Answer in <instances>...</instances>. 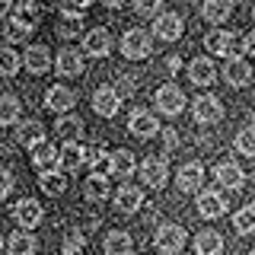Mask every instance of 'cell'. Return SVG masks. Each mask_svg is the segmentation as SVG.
Here are the masks:
<instances>
[{"mask_svg": "<svg viewBox=\"0 0 255 255\" xmlns=\"http://www.w3.org/2000/svg\"><path fill=\"white\" fill-rule=\"evenodd\" d=\"M58 159H61V150L54 147V143H38L35 150H32V163H35V169H42V172H48V169H54L58 166Z\"/></svg>", "mask_w": 255, "mask_h": 255, "instance_id": "24", "label": "cell"}, {"mask_svg": "<svg viewBox=\"0 0 255 255\" xmlns=\"http://www.w3.org/2000/svg\"><path fill=\"white\" fill-rule=\"evenodd\" d=\"M61 16H64V22H61V35H64V38L80 35V26H83V13H80L77 6H61Z\"/></svg>", "mask_w": 255, "mask_h": 255, "instance_id": "33", "label": "cell"}, {"mask_svg": "<svg viewBox=\"0 0 255 255\" xmlns=\"http://www.w3.org/2000/svg\"><path fill=\"white\" fill-rule=\"evenodd\" d=\"M214 179H217L220 188L239 191V188H243V182H246V172L239 169V163H233V159H223V163L214 166Z\"/></svg>", "mask_w": 255, "mask_h": 255, "instance_id": "7", "label": "cell"}, {"mask_svg": "<svg viewBox=\"0 0 255 255\" xmlns=\"http://www.w3.org/2000/svg\"><path fill=\"white\" fill-rule=\"evenodd\" d=\"M223 118V102L217 99V96L204 93L195 99V122L198 125H217Z\"/></svg>", "mask_w": 255, "mask_h": 255, "instance_id": "6", "label": "cell"}, {"mask_svg": "<svg viewBox=\"0 0 255 255\" xmlns=\"http://www.w3.org/2000/svg\"><path fill=\"white\" fill-rule=\"evenodd\" d=\"M156 109L163 112V115H169V118L182 115V112H185V93H182L175 83H163L156 90Z\"/></svg>", "mask_w": 255, "mask_h": 255, "instance_id": "5", "label": "cell"}, {"mask_svg": "<svg viewBox=\"0 0 255 255\" xmlns=\"http://www.w3.org/2000/svg\"><path fill=\"white\" fill-rule=\"evenodd\" d=\"M252 16H255V10H252Z\"/></svg>", "mask_w": 255, "mask_h": 255, "instance_id": "48", "label": "cell"}, {"mask_svg": "<svg viewBox=\"0 0 255 255\" xmlns=\"http://www.w3.org/2000/svg\"><path fill=\"white\" fill-rule=\"evenodd\" d=\"M6 13H10V3H6V0H0V19H3Z\"/></svg>", "mask_w": 255, "mask_h": 255, "instance_id": "45", "label": "cell"}, {"mask_svg": "<svg viewBox=\"0 0 255 255\" xmlns=\"http://www.w3.org/2000/svg\"><path fill=\"white\" fill-rule=\"evenodd\" d=\"M115 204H118L122 214H137L143 207V191L137 185H122L115 191Z\"/></svg>", "mask_w": 255, "mask_h": 255, "instance_id": "19", "label": "cell"}, {"mask_svg": "<svg viewBox=\"0 0 255 255\" xmlns=\"http://www.w3.org/2000/svg\"><path fill=\"white\" fill-rule=\"evenodd\" d=\"M83 51L90 54V58H106V54L112 51V35H109V29L96 26L93 32H86V35H83Z\"/></svg>", "mask_w": 255, "mask_h": 255, "instance_id": "13", "label": "cell"}, {"mask_svg": "<svg viewBox=\"0 0 255 255\" xmlns=\"http://www.w3.org/2000/svg\"><path fill=\"white\" fill-rule=\"evenodd\" d=\"M102 249L106 255H131L134 252V239L125 233V230H112L106 236V243H102Z\"/></svg>", "mask_w": 255, "mask_h": 255, "instance_id": "25", "label": "cell"}, {"mask_svg": "<svg viewBox=\"0 0 255 255\" xmlns=\"http://www.w3.org/2000/svg\"><path fill=\"white\" fill-rule=\"evenodd\" d=\"M204 48L214 54V58L233 61V58H239V51H243V35H239V32L214 29V32H207V35H204Z\"/></svg>", "mask_w": 255, "mask_h": 255, "instance_id": "1", "label": "cell"}, {"mask_svg": "<svg viewBox=\"0 0 255 255\" xmlns=\"http://www.w3.org/2000/svg\"><path fill=\"white\" fill-rule=\"evenodd\" d=\"M201 182H204V166L198 163V159H191V163H185L179 172H175V185H179V191H185V195L198 191Z\"/></svg>", "mask_w": 255, "mask_h": 255, "instance_id": "12", "label": "cell"}, {"mask_svg": "<svg viewBox=\"0 0 255 255\" xmlns=\"http://www.w3.org/2000/svg\"><path fill=\"white\" fill-rule=\"evenodd\" d=\"M19 115H22V102L16 96L3 93L0 96V125L10 128V125H19Z\"/></svg>", "mask_w": 255, "mask_h": 255, "instance_id": "28", "label": "cell"}, {"mask_svg": "<svg viewBox=\"0 0 255 255\" xmlns=\"http://www.w3.org/2000/svg\"><path fill=\"white\" fill-rule=\"evenodd\" d=\"M230 13H233V3H230V0H207V3L201 6V16L211 22V26H220V22H227Z\"/></svg>", "mask_w": 255, "mask_h": 255, "instance_id": "27", "label": "cell"}, {"mask_svg": "<svg viewBox=\"0 0 255 255\" xmlns=\"http://www.w3.org/2000/svg\"><path fill=\"white\" fill-rule=\"evenodd\" d=\"M109 159H112V175H118V179H128V175L137 169V163H134V153H131V150H112Z\"/></svg>", "mask_w": 255, "mask_h": 255, "instance_id": "29", "label": "cell"}, {"mask_svg": "<svg viewBox=\"0 0 255 255\" xmlns=\"http://www.w3.org/2000/svg\"><path fill=\"white\" fill-rule=\"evenodd\" d=\"M29 32H32V29H26V26H19V22L10 19V26H6V42L19 45V42H26V38H29Z\"/></svg>", "mask_w": 255, "mask_h": 255, "instance_id": "39", "label": "cell"}, {"mask_svg": "<svg viewBox=\"0 0 255 255\" xmlns=\"http://www.w3.org/2000/svg\"><path fill=\"white\" fill-rule=\"evenodd\" d=\"M13 22H19V26H26V29H35V22L42 19V6L35 3V0H19V3L13 6V16H10Z\"/></svg>", "mask_w": 255, "mask_h": 255, "instance_id": "23", "label": "cell"}, {"mask_svg": "<svg viewBox=\"0 0 255 255\" xmlns=\"http://www.w3.org/2000/svg\"><path fill=\"white\" fill-rule=\"evenodd\" d=\"M243 51L255 58V32H249V35H243Z\"/></svg>", "mask_w": 255, "mask_h": 255, "instance_id": "42", "label": "cell"}, {"mask_svg": "<svg viewBox=\"0 0 255 255\" xmlns=\"http://www.w3.org/2000/svg\"><path fill=\"white\" fill-rule=\"evenodd\" d=\"M13 217H16V223H19L22 230H35L38 223H42V204H38L35 198H22V201L16 204Z\"/></svg>", "mask_w": 255, "mask_h": 255, "instance_id": "14", "label": "cell"}, {"mask_svg": "<svg viewBox=\"0 0 255 255\" xmlns=\"http://www.w3.org/2000/svg\"><path fill=\"white\" fill-rule=\"evenodd\" d=\"M150 51H153V42H150V35L143 29H128L125 32L122 54L128 61H143V58H150Z\"/></svg>", "mask_w": 255, "mask_h": 255, "instance_id": "3", "label": "cell"}, {"mask_svg": "<svg viewBox=\"0 0 255 255\" xmlns=\"http://www.w3.org/2000/svg\"><path fill=\"white\" fill-rule=\"evenodd\" d=\"M45 106L51 112H58V115H70V109L77 106V93L67 90L64 83H58V86H51V90L45 93Z\"/></svg>", "mask_w": 255, "mask_h": 255, "instance_id": "11", "label": "cell"}, {"mask_svg": "<svg viewBox=\"0 0 255 255\" xmlns=\"http://www.w3.org/2000/svg\"><path fill=\"white\" fill-rule=\"evenodd\" d=\"M118 109H122V96H118L115 86H99L93 93V112L96 115L112 118V115H118Z\"/></svg>", "mask_w": 255, "mask_h": 255, "instance_id": "8", "label": "cell"}, {"mask_svg": "<svg viewBox=\"0 0 255 255\" xmlns=\"http://www.w3.org/2000/svg\"><path fill=\"white\" fill-rule=\"evenodd\" d=\"M38 185H42V191H45L48 198H58V195H64V191H67V175L58 172V169H48V172H42Z\"/></svg>", "mask_w": 255, "mask_h": 255, "instance_id": "30", "label": "cell"}, {"mask_svg": "<svg viewBox=\"0 0 255 255\" xmlns=\"http://www.w3.org/2000/svg\"><path fill=\"white\" fill-rule=\"evenodd\" d=\"M233 147H236V153H243V156H255V125L249 128H243V131L233 137Z\"/></svg>", "mask_w": 255, "mask_h": 255, "instance_id": "36", "label": "cell"}, {"mask_svg": "<svg viewBox=\"0 0 255 255\" xmlns=\"http://www.w3.org/2000/svg\"><path fill=\"white\" fill-rule=\"evenodd\" d=\"M0 249H3V236H0Z\"/></svg>", "mask_w": 255, "mask_h": 255, "instance_id": "46", "label": "cell"}, {"mask_svg": "<svg viewBox=\"0 0 255 255\" xmlns=\"http://www.w3.org/2000/svg\"><path fill=\"white\" fill-rule=\"evenodd\" d=\"M106 198H112L109 179H96V175H90V182H86V201L99 204V201H106Z\"/></svg>", "mask_w": 255, "mask_h": 255, "instance_id": "37", "label": "cell"}, {"mask_svg": "<svg viewBox=\"0 0 255 255\" xmlns=\"http://www.w3.org/2000/svg\"><path fill=\"white\" fill-rule=\"evenodd\" d=\"M19 67H22V61H19V54H16V48L3 45L0 48V77H16Z\"/></svg>", "mask_w": 255, "mask_h": 255, "instance_id": "35", "label": "cell"}, {"mask_svg": "<svg viewBox=\"0 0 255 255\" xmlns=\"http://www.w3.org/2000/svg\"><path fill=\"white\" fill-rule=\"evenodd\" d=\"M16 143H19V147H32V150H35L38 143H45V128H42V122L29 118V122L16 125Z\"/></svg>", "mask_w": 255, "mask_h": 255, "instance_id": "15", "label": "cell"}, {"mask_svg": "<svg viewBox=\"0 0 255 255\" xmlns=\"http://www.w3.org/2000/svg\"><path fill=\"white\" fill-rule=\"evenodd\" d=\"M153 35L163 38V42H175V38L182 35V16L175 10H163L153 19Z\"/></svg>", "mask_w": 255, "mask_h": 255, "instance_id": "9", "label": "cell"}, {"mask_svg": "<svg viewBox=\"0 0 255 255\" xmlns=\"http://www.w3.org/2000/svg\"><path fill=\"white\" fill-rule=\"evenodd\" d=\"M188 80L195 86H211L214 80H217V67H214L211 58H195L188 64Z\"/></svg>", "mask_w": 255, "mask_h": 255, "instance_id": "18", "label": "cell"}, {"mask_svg": "<svg viewBox=\"0 0 255 255\" xmlns=\"http://www.w3.org/2000/svg\"><path fill=\"white\" fill-rule=\"evenodd\" d=\"M233 230H236L239 236H249V233H255V207H252V204L239 207V211L233 214Z\"/></svg>", "mask_w": 255, "mask_h": 255, "instance_id": "34", "label": "cell"}, {"mask_svg": "<svg viewBox=\"0 0 255 255\" xmlns=\"http://www.w3.org/2000/svg\"><path fill=\"white\" fill-rule=\"evenodd\" d=\"M58 163L64 166V175H67V172H77L80 166H86V147H83L80 140H77V143H64Z\"/></svg>", "mask_w": 255, "mask_h": 255, "instance_id": "21", "label": "cell"}, {"mask_svg": "<svg viewBox=\"0 0 255 255\" xmlns=\"http://www.w3.org/2000/svg\"><path fill=\"white\" fill-rule=\"evenodd\" d=\"M10 191H13V172L0 166V201H3V198H10Z\"/></svg>", "mask_w": 255, "mask_h": 255, "instance_id": "41", "label": "cell"}, {"mask_svg": "<svg viewBox=\"0 0 255 255\" xmlns=\"http://www.w3.org/2000/svg\"><path fill=\"white\" fill-rule=\"evenodd\" d=\"M61 252H64V255H83V252H86V236L80 233V230H70V233L64 236Z\"/></svg>", "mask_w": 255, "mask_h": 255, "instance_id": "38", "label": "cell"}, {"mask_svg": "<svg viewBox=\"0 0 255 255\" xmlns=\"http://www.w3.org/2000/svg\"><path fill=\"white\" fill-rule=\"evenodd\" d=\"M195 252L198 255H220L223 252V236L217 230H201L195 236Z\"/></svg>", "mask_w": 255, "mask_h": 255, "instance_id": "26", "label": "cell"}, {"mask_svg": "<svg viewBox=\"0 0 255 255\" xmlns=\"http://www.w3.org/2000/svg\"><path fill=\"white\" fill-rule=\"evenodd\" d=\"M246 255H255V252H246Z\"/></svg>", "mask_w": 255, "mask_h": 255, "instance_id": "47", "label": "cell"}, {"mask_svg": "<svg viewBox=\"0 0 255 255\" xmlns=\"http://www.w3.org/2000/svg\"><path fill=\"white\" fill-rule=\"evenodd\" d=\"M185 227H179V223H159L156 227V233H153V246H156V252H163V255H179L182 252V246H185Z\"/></svg>", "mask_w": 255, "mask_h": 255, "instance_id": "2", "label": "cell"}, {"mask_svg": "<svg viewBox=\"0 0 255 255\" xmlns=\"http://www.w3.org/2000/svg\"><path fill=\"white\" fill-rule=\"evenodd\" d=\"M54 128H58V134L64 137V143H77L83 137V122H80L77 115H61Z\"/></svg>", "mask_w": 255, "mask_h": 255, "instance_id": "31", "label": "cell"}, {"mask_svg": "<svg viewBox=\"0 0 255 255\" xmlns=\"http://www.w3.org/2000/svg\"><path fill=\"white\" fill-rule=\"evenodd\" d=\"M26 70L29 74H35V77H42L48 74V67H51V51H48L45 45H29L26 48Z\"/></svg>", "mask_w": 255, "mask_h": 255, "instance_id": "17", "label": "cell"}, {"mask_svg": "<svg viewBox=\"0 0 255 255\" xmlns=\"http://www.w3.org/2000/svg\"><path fill=\"white\" fill-rule=\"evenodd\" d=\"M166 67H169V74H179V70H182V58H175V54H172V58L166 61Z\"/></svg>", "mask_w": 255, "mask_h": 255, "instance_id": "43", "label": "cell"}, {"mask_svg": "<svg viewBox=\"0 0 255 255\" xmlns=\"http://www.w3.org/2000/svg\"><path fill=\"white\" fill-rule=\"evenodd\" d=\"M223 80H227L230 86H246L252 80V67L246 58H233L227 61V67H223Z\"/></svg>", "mask_w": 255, "mask_h": 255, "instance_id": "22", "label": "cell"}, {"mask_svg": "<svg viewBox=\"0 0 255 255\" xmlns=\"http://www.w3.org/2000/svg\"><path fill=\"white\" fill-rule=\"evenodd\" d=\"M163 140H166V147H175V143H179V137H175V131H163Z\"/></svg>", "mask_w": 255, "mask_h": 255, "instance_id": "44", "label": "cell"}, {"mask_svg": "<svg viewBox=\"0 0 255 255\" xmlns=\"http://www.w3.org/2000/svg\"><path fill=\"white\" fill-rule=\"evenodd\" d=\"M54 70H58L61 77H80L83 74V54L74 51V48H64V51H58Z\"/></svg>", "mask_w": 255, "mask_h": 255, "instance_id": "20", "label": "cell"}, {"mask_svg": "<svg viewBox=\"0 0 255 255\" xmlns=\"http://www.w3.org/2000/svg\"><path fill=\"white\" fill-rule=\"evenodd\" d=\"M140 175H143V185L147 188H163L166 182H169V159L163 153H153L143 159L140 166Z\"/></svg>", "mask_w": 255, "mask_h": 255, "instance_id": "4", "label": "cell"}, {"mask_svg": "<svg viewBox=\"0 0 255 255\" xmlns=\"http://www.w3.org/2000/svg\"><path fill=\"white\" fill-rule=\"evenodd\" d=\"M128 128H131V134H134V137H140V140H150V137H156V134H159V122L150 115V112H134L131 122H128Z\"/></svg>", "mask_w": 255, "mask_h": 255, "instance_id": "16", "label": "cell"}, {"mask_svg": "<svg viewBox=\"0 0 255 255\" xmlns=\"http://www.w3.org/2000/svg\"><path fill=\"white\" fill-rule=\"evenodd\" d=\"M35 236L26 233V230H16V233L10 236V243H6V249H10V255H32L35 252Z\"/></svg>", "mask_w": 255, "mask_h": 255, "instance_id": "32", "label": "cell"}, {"mask_svg": "<svg viewBox=\"0 0 255 255\" xmlns=\"http://www.w3.org/2000/svg\"><path fill=\"white\" fill-rule=\"evenodd\" d=\"M198 214L204 220H217L227 214V198L220 195V188H211V191H201L198 195Z\"/></svg>", "mask_w": 255, "mask_h": 255, "instance_id": "10", "label": "cell"}, {"mask_svg": "<svg viewBox=\"0 0 255 255\" xmlns=\"http://www.w3.org/2000/svg\"><path fill=\"white\" fill-rule=\"evenodd\" d=\"M134 10H137V16H156L163 13V6H159V0H137V6H134Z\"/></svg>", "mask_w": 255, "mask_h": 255, "instance_id": "40", "label": "cell"}]
</instances>
